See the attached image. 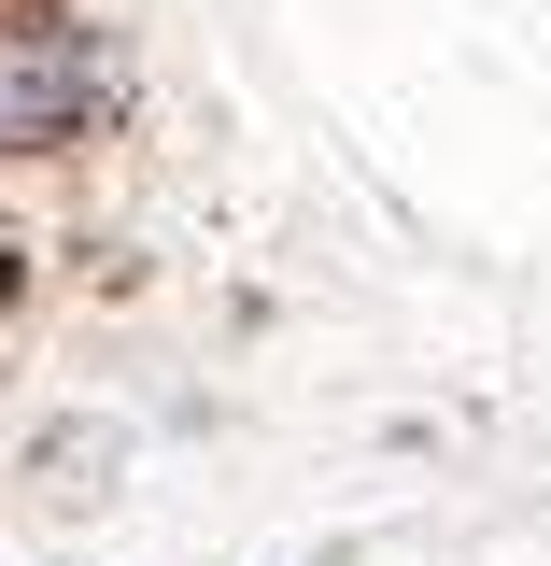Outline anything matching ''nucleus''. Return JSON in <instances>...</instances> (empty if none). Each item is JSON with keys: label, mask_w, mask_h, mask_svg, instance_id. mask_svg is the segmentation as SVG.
Segmentation results:
<instances>
[{"label": "nucleus", "mask_w": 551, "mask_h": 566, "mask_svg": "<svg viewBox=\"0 0 551 566\" xmlns=\"http://www.w3.org/2000/svg\"><path fill=\"white\" fill-rule=\"evenodd\" d=\"M99 114H114L99 29H71L43 0H0V156H71Z\"/></svg>", "instance_id": "obj_1"}, {"label": "nucleus", "mask_w": 551, "mask_h": 566, "mask_svg": "<svg viewBox=\"0 0 551 566\" xmlns=\"http://www.w3.org/2000/svg\"><path fill=\"white\" fill-rule=\"evenodd\" d=\"M14 297H29V255H14V241H0V326H14Z\"/></svg>", "instance_id": "obj_2"}]
</instances>
